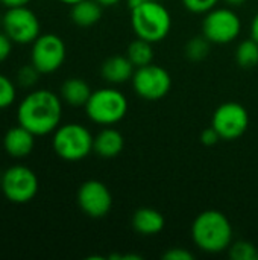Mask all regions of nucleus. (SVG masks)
Instances as JSON below:
<instances>
[{"label":"nucleus","instance_id":"obj_14","mask_svg":"<svg viewBox=\"0 0 258 260\" xmlns=\"http://www.w3.org/2000/svg\"><path fill=\"white\" fill-rule=\"evenodd\" d=\"M135 72V66L131 62L128 56L123 55H114L109 56L103 61L100 67V75L102 78L113 85L125 84L132 79Z\"/></svg>","mask_w":258,"mask_h":260},{"label":"nucleus","instance_id":"obj_2","mask_svg":"<svg viewBox=\"0 0 258 260\" xmlns=\"http://www.w3.org/2000/svg\"><path fill=\"white\" fill-rule=\"evenodd\" d=\"M193 244L207 254H219L228 251L233 244V225L220 210H204L192 224Z\"/></svg>","mask_w":258,"mask_h":260},{"label":"nucleus","instance_id":"obj_23","mask_svg":"<svg viewBox=\"0 0 258 260\" xmlns=\"http://www.w3.org/2000/svg\"><path fill=\"white\" fill-rule=\"evenodd\" d=\"M15 99H17L15 84L8 76L0 73V110L11 107L15 102Z\"/></svg>","mask_w":258,"mask_h":260},{"label":"nucleus","instance_id":"obj_9","mask_svg":"<svg viewBox=\"0 0 258 260\" xmlns=\"http://www.w3.org/2000/svg\"><path fill=\"white\" fill-rule=\"evenodd\" d=\"M65 43L56 34H43L32 43L30 62L41 75H49L59 70L65 61Z\"/></svg>","mask_w":258,"mask_h":260},{"label":"nucleus","instance_id":"obj_27","mask_svg":"<svg viewBox=\"0 0 258 260\" xmlns=\"http://www.w3.org/2000/svg\"><path fill=\"white\" fill-rule=\"evenodd\" d=\"M219 140H222V139H220L219 133H217L213 126L205 128V129L202 131V134H201V142H202V145H205V146H213V145H216Z\"/></svg>","mask_w":258,"mask_h":260},{"label":"nucleus","instance_id":"obj_6","mask_svg":"<svg viewBox=\"0 0 258 260\" xmlns=\"http://www.w3.org/2000/svg\"><path fill=\"white\" fill-rule=\"evenodd\" d=\"M202 20V35L211 44H230L242 32V20L231 6H216Z\"/></svg>","mask_w":258,"mask_h":260},{"label":"nucleus","instance_id":"obj_34","mask_svg":"<svg viewBox=\"0 0 258 260\" xmlns=\"http://www.w3.org/2000/svg\"><path fill=\"white\" fill-rule=\"evenodd\" d=\"M58 2H61V3H64V5H70V6H73L75 3H78V2H81V0H58Z\"/></svg>","mask_w":258,"mask_h":260},{"label":"nucleus","instance_id":"obj_5","mask_svg":"<svg viewBox=\"0 0 258 260\" xmlns=\"http://www.w3.org/2000/svg\"><path fill=\"white\" fill-rule=\"evenodd\" d=\"M93 134L81 123L59 125L52 137V148L65 161H81L93 152Z\"/></svg>","mask_w":258,"mask_h":260},{"label":"nucleus","instance_id":"obj_18","mask_svg":"<svg viewBox=\"0 0 258 260\" xmlns=\"http://www.w3.org/2000/svg\"><path fill=\"white\" fill-rule=\"evenodd\" d=\"M103 6L96 0H81L75 3L70 9L71 21L79 27L94 26L102 18Z\"/></svg>","mask_w":258,"mask_h":260},{"label":"nucleus","instance_id":"obj_17","mask_svg":"<svg viewBox=\"0 0 258 260\" xmlns=\"http://www.w3.org/2000/svg\"><path fill=\"white\" fill-rule=\"evenodd\" d=\"M91 93H93L91 87L82 78H68L67 81L62 82L61 90H59V96L62 102L76 108L85 107Z\"/></svg>","mask_w":258,"mask_h":260},{"label":"nucleus","instance_id":"obj_26","mask_svg":"<svg viewBox=\"0 0 258 260\" xmlns=\"http://www.w3.org/2000/svg\"><path fill=\"white\" fill-rule=\"evenodd\" d=\"M164 260H193L195 256L193 253H190L189 250L186 248H181V247H173V248H169L167 251L163 253L161 256Z\"/></svg>","mask_w":258,"mask_h":260},{"label":"nucleus","instance_id":"obj_25","mask_svg":"<svg viewBox=\"0 0 258 260\" xmlns=\"http://www.w3.org/2000/svg\"><path fill=\"white\" fill-rule=\"evenodd\" d=\"M184 8L193 14H207L219 5L220 0H181Z\"/></svg>","mask_w":258,"mask_h":260},{"label":"nucleus","instance_id":"obj_16","mask_svg":"<svg viewBox=\"0 0 258 260\" xmlns=\"http://www.w3.org/2000/svg\"><path fill=\"white\" fill-rule=\"evenodd\" d=\"M125 148L123 134L111 126L103 128L94 136L93 140V152L102 158H114Z\"/></svg>","mask_w":258,"mask_h":260},{"label":"nucleus","instance_id":"obj_8","mask_svg":"<svg viewBox=\"0 0 258 260\" xmlns=\"http://www.w3.org/2000/svg\"><path fill=\"white\" fill-rule=\"evenodd\" d=\"M2 29L14 44H32L41 34L36 14L27 6L8 8L2 15Z\"/></svg>","mask_w":258,"mask_h":260},{"label":"nucleus","instance_id":"obj_10","mask_svg":"<svg viewBox=\"0 0 258 260\" xmlns=\"http://www.w3.org/2000/svg\"><path fill=\"white\" fill-rule=\"evenodd\" d=\"M131 82L134 91L144 101H160L172 88L170 73L154 62L135 69Z\"/></svg>","mask_w":258,"mask_h":260},{"label":"nucleus","instance_id":"obj_30","mask_svg":"<svg viewBox=\"0 0 258 260\" xmlns=\"http://www.w3.org/2000/svg\"><path fill=\"white\" fill-rule=\"evenodd\" d=\"M249 32H251V38L255 40L258 43V12L254 15V18H252V21H251Z\"/></svg>","mask_w":258,"mask_h":260},{"label":"nucleus","instance_id":"obj_33","mask_svg":"<svg viewBox=\"0 0 258 260\" xmlns=\"http://www.w3.org/2000/svg\"><path fill=\"white\" fill-rule=\"evenodd\" d=\"M99 2L103 8H109V6H116L117 3H120L122 0H96Z\"/></svg>","mask_w":258,"mask_h":260},{"label":"nucleus","instance_id":"obj_7","mask_svg":"<svg viewBox=\"0 0 258 260\" xmlns=\"http://www.w3.org/2000/svg\"><path fill=\"white\" fill-rule=\"evenodd\" d=\"M38 177L36 174L23 165H14L2 174L0 189L3 197L14 204L30 203L38 193Z\"/></svg>","mask_w":258,"mask_h":260},{"label":"nucleus","instance_id":"obj_13","mask_svg":"<svg viewBox=\"0 0 258 260\" xmlns=\"http://www.w3.org/2000/svg\"><path fill=\"white\" fill-rule=\"evenodd\" d=\"M35 134L18 123L17 126H12L5 133L3 149L12 158H24L32 154L35 148Z\"/></svg>","mask_w":258,"mask_h":260},{"label":"nucleus","instance_id":"obj_15","mask_svg":"<svg viewBox=\"0 0 258 260\" xmlns=\"http://www.w3.org/2000/svg\"><path fill=\"white\" fill-rule=\"evenodd\" d=\"M132 229L141 236H154L164 230L166 219L161 212L152 207H140L131 218Z\"/></svg>","mask_w":258,"mask_h":260},{"label":"nucleus","instance_id":"obj_19","mask_svg":"<svg viewBox=\"0 0 258 260\" xmlns=\"http://www.w3.org/2000/svg\"><path fill=\"white\" fill-rule=\"evenodd\" d=\"M152 46H154L152 43L141 40V38H137V37L134 41L129 43L128 50H126V56L131 59V62L135 66V69L148 66L154 61V47Z\"/></svg>","mask_w":258,"mask_h":260},{"label":"nucleus","instance_id":"obj_12","mask_svg":"<svg viewBox=\"0 0 258 260\" xmlns=\"http://www.w3.org/2000/svg\"><path fill=\"white\" fill-rule=\"evenodd\" d=\"M78 206L84 215L99 219L113 209V195L108 186L99 180L84 181L78 189Z\"/></svg>","mask_w":258,"mask_h":260},{"label":"nucleus","instance_id":"obj_29","mask_svg":"<svg viewBox=\"0 0 258 260\" xmlns=\"http://www.w3.org/2000/svg\"><path fill=\"white\" fill-rule=\"evenodd\" d=\"M30 0H0V3L8 9V8H17V6H27Z\"/></svg>","mask_w":258,"mask_h":260},{"label":"nucleus","instance_id":"obj_31","mask_svg":"<svg viewBox=\"0 0 258 260\" xmlns=\"http://www.w3.org/2000/svg\"><path fill=\"white\" fill-rule=\"evenodd\" d=\"M146 2H149V0H126V5H128L129 9H134V8H137V6H140V5H143Z\"/></svg>","mask_w":258,"mask_h":260},{"label":"nucleus","instance_id":"obj_21","mask_svg":"<svg viewBox=\"0 0 258 260\" xmlns=\"http://www.w3.org/2000/svg\"><path fill=\"white\" fill-rule=\"evenodd\" d=\"M210 49H211V43L204 35H198V37H192L186 43L184 53H186L187 59L198 62V61H202L208 56Z\"/></svg>","mask_w":258,"mask_h":260},{"label":"nucleus","instance_id":"obj_3","mask_svg":"<svg viewBox=\"0 0 258 260\" xmlns=\"http://www.w3.org/2000/svg\"><path fill=\"white\" fill-rule=\"evenodd\" d=\"M131 27L137 38L155 44L170 34L172 15L161 2L149 0L131 9Z\"/></svg>","mask_w":258,"mask_h":260},{"label":"nucleus","instance_id":"obj_22","mask_svg":"<svg viewBox=\"0 0 258 260\" xmlns=\"http://www.w3.org/2000/svg\"><path fill=\"white\" fill-rule=\"evenodd\" d=\"M228 256L233 260H258V248L249 241H233Z\"/></svg>","mask_w":258,"mask_h":260},{"label":"nucleus","instance_id":"obj_20","mask_svg":"<svg viewBox=\"0 0 258 260\" xmlns=\"http://www.w3.org/2000/svg\"><path fill=\"white\" fill-rule=\"evenodd\" d=\"M236 62L240 69L249 70L258 66V43L252 38L240 41L236 49Z\"/></svg>","mask_w":258,"mask_h":260},{"label":"nucleus","instance_id":"obj_28","mask_svg":"<svg viewBox=\"0 0 258 260\" xmlns=\"http://www.w3.org/2000/svg\"><path fill=\"white\" fill-rule=\"evenodd\" d=\"M12 44L14 43L9 40V37L2 30L0 32V62L8 59V56L11 55V50H12Z\"/></svg>","mask_w":258,"mask_h":260},{"label":"nucleus","instance_id":"obj_35","mask_svg":"<svg viewBox=\"0 0 258 260\" xmlns=\"http://www.w3.org/2000/svg\"><path fill=\"white\" fill-rule=\"evenodd\" d=\"M2 174H3V172H2V171H0V181H2Z\"/></svg>","mask_w":258,"mask_h":260},{"label":"nucleus","instance_id":"obj_32","mask_svg":"<svg viewBox=\"0 0 258 260\" xmlns=\"http://www.w3.org/2000/svg\"><path fill=\"white\" fill-rule=\"evenodd\" d=\"M228 6H231V8H239V6H242V5H245L248 0H224Z\"/></svg>","mask_w":258,"mask_h":260},{"label":"nucleus","instance_id":"obj_4","mask_svg":"<svg viewBox=\"0 0 258 260\" xmlns=\"http://www.w3.org/2000/svg\"><path fill=\"white\" fill-rule=\"evenodd\" d=\"M84 108L93 123L102 126H113L125 119L129 104L128 98L120 90L105 87L94 90Z\"/></svg>","mask_w":258,"mask_h":260},{"label":"nucleus","instance_id":"obj_11","mask_svg":"<svg viewBox=\"0 0 258 260\" xmlns=\"http://www.w3.org/2000/svg\"><path fill=\"white\" fill-rule=\"evenodd\" d=\"M211 126L219 133L222 140H237L248 131L249 113L239 102H224L213 113Z\"/></svg>","mask_w":258,"mask_h":260},{"label":"nucleus","instance_id":"obj_24","mask_svg":"<svg viewBox=\"0 0 258 260\" xmlns=\"http://www.w3.org/2000/svg\"><path fill=\"white\" fill-rule=\"evenodd\" d=\"M40 75L41 73L35 69V66L32 62L26 64V66L20 67L18 72H17V84L20 87H23V88H30L38 82Z\"/></svg>","mask_w":258,"mask_h":260},{"label":"nucleus","instance_id":"obj_1","mask_svg":"<svg viewBox=\"0 0 258 260\" xmlns=\"http://www.w3.org/2000/svg\"><path fill=\"white\" fill-rule=\"evenodd\" d=\"M62 119V99L50 90H32L18 104L17 122L36 137L55 133Z\"/></svg>","mask_w":258,"mask_h":260}]
</instances>
